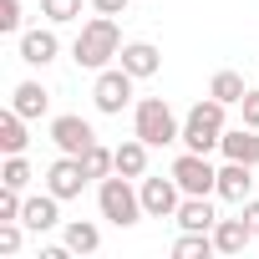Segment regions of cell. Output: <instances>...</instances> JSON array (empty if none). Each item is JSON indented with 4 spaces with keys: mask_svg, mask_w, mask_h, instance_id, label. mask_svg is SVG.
<instances>
[{
    "mask_svg": "<svg viewBox=\"0 0 259 259\" xmlns=\"http://www.w3.org/2000/svg\"><path fill=\"white\" fill-rule=\"evenodd\" d=\"M11 107H16L26 122H36V117H46L51 97H46V87H41V81H21V87L11 92Z\"/></svg>",
    "mask_w": 259,
    "mask_h": 259,
    "instance_id": "obj_16",
    "label": "cell"
},
{
    "mask_svg": "<svg viewBox=\"0 0 259 259\" xmlns=\"http://www.w3.org/2000/svg\"><path fill=\"white\" fill-rule=\"evenodd\" d=\"M208 254H219V244L213 234H198V229H183L173 244V259H208Z\"/></svg>",
    "mask_w": 259,
    "mask_h": 259,
    "instance_id": "obj_20",
    "label": "cell"
},
{
    "mask_svg": "<svg viewBox=\"0 0 259 259\" xmlns=\"http://www.w3.org/2000/svg\"><path fill=\"white\" fill-rule=\"evenodd\" d=\"M239 117H244V127H259V87H249V92H244Z\"/></svg>",
    "mask_w": 259,
    "mask_h": 259,
    "instance_id": "obj_26",
    "label": "cell"
},
{
    "mask_svg": "<svg viewBox=\"0 0 259 259\" xmlns=\"http://www.w3.org/2000/svg\"><path fill=\"white\" fill-rule=\"evenodd\" d=\"M21 234H26V224L21 219H0V254H21Z\"/></svg>",
    "mask_w": 259,
    "mask_h": 259,
    "instance_id": "obj_25",
    "label": "cell"
},
{
    "mask_svg": "<svg viewBox=\"0 0 259 259\" xmlns=\"http://www.w3.org/2000/svg\"><path fill=\"white\" fill-rule=\"evenodd\" d=\"M219 153L224 158H234V163H259V127H224V143H219Z\"/></svg>",
    "mask_w": 259,
    "mask_h": 259,
    "instance_id": "obj_15",
    "label": "cell"
},
{
    "mask_svg": "<svg viewBox=\"0 0 259 259\" xmlns=\"http://www.w3.org/2000/svg\"><path fill=\"white\" fill-rule=\"evenodd\" d=\"M41 16H46L51 26H66V21L81 16V0H41Z\"/></svg>",
    "mask_w": 259,
    "mask_h": 259,
    "instance_id": "obj_24",
    "label": "cell"
},
{
    "mask_svg": "<svg viewBox=\"0 0 259 259\" xmlns=\"http://www.w3.org/2000/svg\"><path fill=\"white\" fill-rule=\"evenodd\" d=\"M81 163H87V173H92V178H107V173H117V148L92 143V148L81 153Z\"/></svg>",
    "mask_w": 259,
    "mask_h": 259,
    "instance_id": "obj_23",
    "label": "cell"
},
{
    "mask_svg": "<svg viewBox=\"0 0 259 259\" xmlns=\"http://www.w3.org/2000/svg\"><path fill=\"white\" fill-rule=\"evenodd\" d=\"M168 173L178 178L183 193H219V168L208 163V153H188V148H183Z\"/></svg>",
    "mask_w": 259,
    "mask_h": 259,
    "instance_id": "obj_6",
    "label": "cell"
},
{
    "mask_svg": "<svg viewBox=\"0 0 259 259\" xmlns=\"http://www.w3.org/2000/svg\"><path fill=\"white\" fill-rule=\"evenodd\" d=\"M56 56H61V41H56L51 26H46V31H41V26H36V31H21V61H26V66H51Z\"/></svg>",
    "mask_w": 259,
    "mask_h": 259,
    "instance_id": "obj_11",
    "label": "cell"
},
{
    "mask_svg": "<svg viewBox=\"0 0 259 259\" xmlns=\"http://www.w3.org/2000/svg\"><path fill=\"white\" fill-rule=\"evenodd\" d=\"M239 208H244V219H249V224H254V229H259V198H244V203H239Z\"/></svg>",
    "mask_w": 259,
    "mask_h": 259,
    "instance_id": "obj_29",
    "label": "cell"
},
{
    "mask_svg": "<svg viewBox=\"0 0 259 259\" xmlns=\"http://www.w3.org/2000/svg\"><path fill=\"white\" fill-rule=\"evenodd\" d=\"M26 117L16 112V107H6L0 112V153H26Z\"/></svg>",
    "mask_w": 259,
    "mask_h": 259,
    "instance_id": "obj_19",
    "label": "cell"
},
{
    "mask_svg": "<svg viewBox=\"0 0 259 259\" xmlns=\"http://www.w3.org/2000/svg\"><path fill=\"white\" fill-rule=\"evenodd\" d=\"M0 31H21V0H0Z\"/></svg>",
    "mask_w": 259,
    "mask_h": 259,
    "instance_id": "obj_27",
    "label": "cell"
},
{
    "mask_svg": "<svg viewBox=\"0 0 259 259\" xmlns=\"http://www.w3.org/2000/svg\"><path fill=\"white\" fill-rule=\"evenodd\" d=\"M31 178H36V173H31L26 153H6V163H0V183H6V188H21V193H26V188H31Z\"/></svg>",
    "mask_w": 259,
    "mask_h": 259,
    "instance_id": "obj_22",
    "label": "cell"
},
{
    "mask_svg": "<svg viewBox=\"0 0 259 259\" xmlns=\"http://www.w3.org/2000/svg\"><path fill=\"white\" fill-rule=\"evenodd\" d=\"M51 143H56V153H71V158H81V153L97 143V133H92V122H87V117H76V112H61V117H51Z\"/></svg>",
    "mask_w": 259,
    "mask_h": 259,
    "instance_id": "obj_9",
    "label": "cell"
},
{
    "mask_svg": "<svg viewBox=\"0 0 259 259\" xmlns=\"http://www.w3.org/2000/svg\"><path fill=\"white\" fill-rule=\"evenodd\" d=\"M92 183V173H87V163L81 158H71V153H61L51 168H46V188L66 203V198H81V188Z\"/></svg>",
    "mask_w": 259,
    "mask_h": 259,
    "instance_id": "obj_8",
    "label": "cell"
},
{
    "mask_svg": "<svg viewBox=\"0 0 259 259\" xmlns=\"http://www.w3.org/2000/svg\"><path fill=\"white\" fill-rule=\"evenodd\" d=\"M254 239H259V229H254L244 213H239V219H219V224H213V244H219V254H244Z\"/></svg>",
    "mask_w": 259,
    "mask_h": 259,
    "instance_id": "obj_13",
    "label": "cell"
},
{
    "mask_svg": "<svg viewBox=\"0 0 259 259\" xmlns=\"http://www.w3.org/2000/svg\"><path fill=\"white\" fill-rule=\"evenodd\" d=\"M133 87H138V76L127 71L122 61H117V66H102L97 81H92V102H97V112L122 117V107H133Z\"/></svg>",
    "mask_w": 259,
    "mask_h": 259,
    "instance_id": "obj_5",
    "label": "cell"
},
{
    "mask_svg": "<svg viewBox=\"0 0 259 259\" xmlns=\"http://www.w3.org/2000/svg\"><path fill=\"white\" fill-rule=\"evenodd\" d=\"M117 173L122 178H143L148 173V143L133 133V138H127V143H117Z\"/></svg>",
    "mask_w": 259,
    "mask_h": 259,
    "instance_id": "obj_18",
    "label": "cell"
},
{
    "mask_svg": "<svg viewBox=\"0 0 259 259\" xmlns=\"http://www.w3.org/2000/svg\"><path fill=\"white\" fill-rule=\"evenodd\" d=\"M97 208H102V219H107V224H117V229H133V224L143 219V193L133 188V178L107 173V178L97 183Z\"/></svg>",
    "mask_w": 259,
    "mask_h": 259,
    "instance_id": "obj_4",
    "label": "cell"
},
{
    "mask_svg": "<svg viewBox=\"0 0 259 259\" xmlns=\"http://www.w3.org/2000/svg\"><path fill=\"white\" fill-rule=\"evenodd\" d=\"M224 127H229V107L219 102V97H203V102H193L188 107V117H183V148L188 153H213L219 143H224Z\"/></svg>",
    "mask_w": 259,
    "mask_h": 259,
    "instance_id": "obj_2",
    "label": "cell"
},
{
    "mask_svg": "<svg viewBox=\"0 0 259 259\" xmlns=\"http://www.w3.org/2000/svg\"><path fill=\"white\" fill-rule=\"evenodd\" d=\"M133 133H138L148 148H168V143L183 138V122H178V112H173L163 97H143V102L133 107Z\"/></svg>",
    "mask_w": 259,
    "mask_h": 259,
    "instance_id": "obj_3",
    "label": "cell"
},
{
    "mask_svg": "<svg viewBox=\"0 0 259 259\" xmlns=\"http://www.w3.org/2000/svg\"><path fill=\"white\" fill-rule=\"evenodd\" d=\"M138 193H143V213H148V219H173L178 203H183V188H178L173 173H168V178H148V173H143Z\"/></svg>",
    "mask_w": 259,
    "mask_h": 259,
    "instance_id": "obj_7",
    "label": "cell"
},
{
    "mask_svg": "<svg viewBox=\"0 0 259 259\" xmlns=\"http://www.w3.org/2000/svg\"><path fill=\"white\" fill-rule=\"evenodd\" d=\"M244 92H249V81H244L239 71H219V76L208 81V97H219L224 107H239V102H244Z\"/></svg>",
    "mask_w": 259,
    "mask_h": 259,
    "instance_id": "obj_21",
    "label": "cell"
},
{
    "mask_svg": "<svg viewBox=\"0 0 259 259\" xmlns=\"http://www.w3.org/2000/svg\"><path fill=\"white\" fill-rule=\"evenodd\" d=\"M92 11H97V16H122L127 0H92Z\"/></svg>",
    "mask_w": 259,
    "mask_h": 259,
    "instance_id": "obj_28",
    "label": "cell"
},
{
    "mask_svg": "<svg viewBox=\"0 0 259 259\" xmlns=\"http://www.w3.org/2000/svg\"><path fill=\"white\" fill-rule=\"evenodd\" d=\"M117 61H122L127 71H133L138 81H148V76H158V71H163V51H158L153 41H127Z\"/></svg>",
    "mask_w": 259,
    "mask_h": 259,
    "instance_id": "obj_14",
    "label": "cell"
},
{
    "mask_svg": "<svg viewBox=\"0 0 259 259\" xmlns=\"http://www.w3.org/2000/svg\"><path fill=\"white\" fill-rule=\"evenodd\" d=\"M122 31H117V16H92L81 31H76V41H71V61L81 66V71H102V66H112L117 56H122Z\"/></svg>",
    "mask_w": 259,
    "mask_h": 259,
    "instance_id": "obj_1",
    "label": "cell"
},
{
    "mask_svg": "<svg viewBox=\"0 0 259 259\" xmlns=\"http://www.w3.org/2000/svg\"><path fill=\"white\" fill-rule=\"evenodd\" d=\"M61 239H66L71 254H97V249H102V229H97L92 219H71V224L61 229Z\"/></svg>",
    "mask_w": 259,
    "mask_h": 259,
    "instance_id": "obj_17",
    "label": "cell"
},
{
    "mask_svg": "<svg viewBox=\"0 0 259 259\" xmlns=\"http://www.w3.org/2000/svg\"><path fill=\"white\" fill-rule=\"evenodd\" d=\"M21 224L31 229V234H46V229H56L61 224V198L46 188V193H36V198H26V208H21Z\"/></svg>",
    "mask_w": 259,
    "mask_h": 259,
    "instance_id": "obj_12",
    "label": "cell"
},
{
    "mask_svg": "<svg viewBox=\"0 0 259 259\" xmlns=\"http://www.w3.org/2000/svg\"><path fill=\"white\" fill-rule=\"evenodd\" d=\"M249 193H254V163L224 158V168H219V198L224 203H244Z\"/></svg>",
    "mask_w": 259,
    "mask_h": 259,
    "instance_id": "obj_10",
    "label": "cell"
}]
</instances>
